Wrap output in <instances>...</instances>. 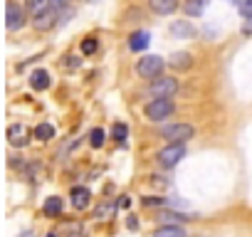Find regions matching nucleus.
Segmentation results:
<instances>
[{
  "instance_id": "f3484780",
  "label": "nucleus",
  "mask_w": 252,
  "mask_h": 237,
  "mask_svg": "<svg viewBox=\"0 0 252 237\" xmlns=\"http://www.w3.org/2000/svg\"><path fill=\"white\" fill-rule=\"evenodd\" d=\"M154 237H186V230L178 225H163L154 232Z\"/></svg>"
},
{
  "instance_id": "2f4dec72",
  "label": "nucleus",
  "mask_w": 252,
  "mask_h": 237,
  "mask_svg": "<svg viewBox=\"0 0 252 237\" xmlns=\"http://www.w3.org/2000/svg\"><path fill=\"white\" fill-rule=\"evenodd\" d=\"M50 237H57V235H50Z\"/></svg>"
},
{
  "instance_id": "b1692460",
  "label": "nucleus",
  "mask_w": 252,
  "mask_h": 237,
  "mask_svg": "<svg viewBox=\"0 0 252 237\" xmlns=\"http://www.w3.org/2000/svg\"><path fill=\"white\" fill-rule=\"evenodd\" d=\"M111 212H114V205H101V207H96V217H99V220H106Z\"/></svg>"
},
{
  "instance_id": "423d86ee",
  "label": "nucleus",
  "mask_w": 252,
  "mask_h": 237,
  "mask_svg": "<svg viewBox=\"0 0 252 237\" xmlns=\"http://www.w3.org/2000/svg\"><path fill=\"white\" fill-rule=\"evenodd\" d=\"M25 8H20L15 0H8V5H5V28L10 30V32H15V30H20L23 25H25Z\"/></svg>"
},
{
  "instance_id": "a878e982",
  "label": "nucleus",
  "mask_w": 252,
  "mask_h": 237,
  "mask_svg": "<svg viewBox=\"0 0 252 237\" xmlns=\"http://www.w3.org/2000/svg\"><path fill=\"white\" fill-rule=\"evenodd\" d=\"M163 217H166V220H178V222H186V220H190L188 215H181V212H178V215H176V212H166Z\"/></svg>"
},
{
  "instance_id": "ddd939ff",
  "label": "nucleus",
  "mask_w": 252,
  "mask_h": 237,
  "mask_svg": "<svg viewBox=\"0 0 252 237\" xmlns=\"http://www.w3.org/2000/svg\"><path fill=\"white\" fill-rule=\"evenodd\" d=\"M149 42H151L149 32H134V35L129 37V47H131L134 52H144V50L149 47Z\"/></svg>"
},
{
  "instance_id": "4be33fe9",
  "label": "nucleus",
  "mask_w": 252,
  "mask_h": 237,
  "mask_svg": "<svg viewBox=\"0 0 252 237\" xmlns=\"http://www.w3.org/2000/svg\"><path fill=\"white\" fill-rule=\"evenodd\" d=\"M114 139L116 141H126V136H129V126H126V124H114Z\"/></svg>"
},
{
  "instance_id": "f8f14e48",
  "label": "nucleus",
  "mask_w": 252,
  "mask_h": 237,
  "mask_svg": "<svg viewBox=\"0 0 252 237\" xmlns=\"http://www.w3.org/2000/svg\"><path fill=\"white\" fill-rule=\"evenodd\" d=\"M50 8H52V0H25V10H28L32 18L42 15V13L50 10Z\"/></svg>"
},
{
  "instance_id": "aec40b11",
  "label": "nucleus",
  "mask_w": 252,
  "mask_h": 237,
  "mask_svg": "<svg viewBox=\"0 0 252 237\" xmlns=\"http://www.w3.org/2000/svg\"><path fill=\"white\" fill-rule=\"evenodd\" d=\"M99 50V40H94V37H87L84 42H82V55H94Z\"/></svg>"
},
{
  "instance_id": "7ed1b4c3",
  "label": "nucleus",
  "mask_w": 252,
  "mask_h": 237,
  "mask_svg": "<svg viewBox=\"0 0 252 237\" xmlns=\"http://www.w3.org/2000/svg\"><path fill=\"white\" fill-rule=\"evenodd\" d=\"M149 91L154 94V99H171L178 91V79H173V77H158V79L151 82Z\"/></svg>"
},
{
  "instance_id": "dca6fc26",
  "label": "nucleus",
  "mask_w": 252,
  "mask_h": 237,
  "mask_svg": "<svg viewBox=\"0 0 252 237\" xmlns=\"http://www.w3.org/2000/svg\"><path fill=\"white\" fill-rule=\"evenodd\" d=\"M183 8H186V13L190 18H200L205 13V8H208V0H186Z\"/></svg>"
},
{
  "instance_id": "1a4fd4ad",
  "label": "nucleus",
  "mask_w": 252,
  "mask_h": 237,
  "mask_svg": "<svg viewBox=\"0 0 252 237\" xmlns=\"http://www.w3.org/2000/svg\"><path fill=\"white\" fill-rule=\"evenodd\" d=\"M168 67H173V69H178V72L190 69V67H193V57H190V52H173V55L168 57Z\"/></svg>"
},
{
  "instance_id": "6ab92c4d",
  "label": "nucleus",
  "mask_w": 252,
  "mask_h": 237,
  "mask_svg": "<svg viewBox=\"0 0 252 237\" xmlns=\"http://www.w3.org/2000/svg\"><path fill=\"white\" fill-rule=\"evenodd\" d=\"M171 32L178 35V37H190V35H193V28H190L188 23H173V25H171Z\"/></svg>"
},
{
  "instance_id": "2eb2a0df",
  "label": "nucleus",
  "mask_w": 252,
  "mask_h": 237,
  "mask_svg": "<svg viewBox=\"0 0 252 237\" xmlns=\"http://www.w3.org/2000/svg\"><path fill=\"white\" fill-rule=\"evenodd\" d=\"M89 198H92V195H89L87 188H74V190H72V205H74L77 210H84V207L89 205Z\"/></svg>"
},
{
  "instance_id": "6e6552de",
  "label": "nucleus",
  "mask_w": 252,
  "mask_h": 237,
  "mask_svg": "<svg viewBox=\"0 0 252 237\" xmlns=\"http://www.w3.org/2000/svg\"><path fill=\"white\" fill-rule=\"evenodd\" d=\"M8 141L10 146H25L30 141V131L25 124H10L8 126Z\"/></svg>"
},
{
  "instance_id": "a211bd4d",
  "label": "nucleus",
  "mask_w": 252,
  "mask_h": 237,
  "mask_svg": "<svg viewBox=\"0 0 252 237\" xmlns=\"http://www.w3.org/2000/svg\"><path fill=\"white\" fill-rule=\"evenodd\" d=\"M35 139H40V141L55 139V126H52V124H40V126L35 129Z\"/></svg>"
},
{
  "instance_id": "cd10ccee",
  "label": "nucleus",
  "mask_w": 252,
  "mask_h": 237,
  "mask_svg": "<svg viewBox=\"0 0 252 237\" xmlns=\"http://www.w3.org/2000/svg\"><path fill=\"white\" fill-rule=\"evenodd\" d=\"M116 205H119V207H129V205H131V200H129V195H121V200H119Z\"/></svg>"
},
{
  "instance_id": "c85d7f7f",
  "label": "nucleus",
  "mask_w": 252,
  "mask_h": 237,
  "mask_svg": "<svg viewBox=\"0 0 252 237\" xmlns=\"http://www.w3.org/2000/svg\"><path fill=\"white\" fill-rule=\"evenodd\" d=\"M69 0H52V8H64Z\"/></svg>"
},
{
  "instance_id": "39448f33",
  "label": "nucleus",
  "mask_w": 252,
  "mask_h": 237,
  "mask_svg": "<svg viewBox=\"0 0 252 237\" xmlns=\"http://www.w3.org/2000/svg\"><path fill=\"white\" fill-rule=\"evenodd\" d=\"M193 134H195V129L190 124H171L161 131V136L168 139L171 144H186L188 139H193Z\"/></svg>"
},
{
  "instance_id": "0eeeda50",
  "label": "nucleus",
  "mask_w": 252,
  "mask_h": 237,
  "mask_svg": "<svg viewBox=\"0 0 252 237\" xmlns=\"http://www.w3.org/2000/svg\"><path fill=\"white\" fill-rule=\"evenodd\" d=\"M57 23H60V8H50V10H45L42 15H37V18L32 20L35 30H40V32H47V30H52Z\"/></svg>"
},
{
  "instance_id": "4468645a",
  "label": "nucleus",
  "mask_w": 252,
  "mask_h": 237,
  "mask_svg": "<svg viewBox=\"0 0 252 237\" xmlns=\"http://www.w3.org/2000/svg\"><path fill=\"white\" fill-rule=\"evenodd\" d=\"M62 207H64V203H62V198H57V195H50V198L45 200V205H42L45 215H50V217H57V215L62 212Z\"/></svg>"
},
{
  "instance_id": "393cba45",
  "label": "nucleus",
  "mask_w": 252,
  "mask_h": 237,
  "mask_svg": "<svg viewBox=\"0 0 252 237\" xmlns=\"http://www.w3.org/2000/svg\"><path fill=\"white\" fill-rule=\"evenodd\" d=\"M166 200L163 198H156V195H149V198H144V205H163Z\"/></svg>"
},
{
  "instance_id": "9b49d317",
  "label": "nucleus",
  "mask_w": 252,
  "mask_h": 237,
  "mask_svg": "<svg viewBox=\"0 0 252 237\" xmlns=\"http://www.w3.org/2000/svg\"><path fill=\"white\" fill-rule=\"evenodd\" d=\"M30 87H32L35 91H45V89L50 87V74H47L45 69H35V72L30 74Z\"/></svg>"
},
{
  "instance_id": "bb28decb",
  "label": "nucleus",
  "mask_w": 252,
  "mask_h": 237,
  "mask_svg": "<svg viewBox=\"0 0 252 237\" xmlns=\"http://www.w3.org/2000/svg\"><path fill=\"white\" fill-rule=\"evenodd\" d=\"M242 32H245V35H252V15L242 23Z\"/></svg>"
},
{
  "instance_id": "5701e85b",
  "label": "nucleus",
  "mask_w": 252,
  "mask_h": 237,
  "mask_svg": "<svg viewBox=\"0 0 252 237\" xmlns=\"http://www.w3.org/2000/svg\"><path fill=\"white\" fill-rule=\"evenodd\" d=\"M237 10H240L245 18H250V15H252V0H240V3H237Z\"/></svg>"
},
{
  "instance_id": "9d476101",
  "label": "nucleus",
  "mask_w": 252,
  "mask_h": 237,
  "mask_svg": "<svg viewBox=\"0 0 252 237\" xmlns=\"http://www.w3.org/2000/svg\"><path fill=\"white\" fill-rule=\"evenodd\" d=\"M149 5L154 13L158 15H171L176 8H178V0H149Z\"/></svg>"
},
{
  "instance_id": "20e7f679",
  "label": "nucleus",
  "mask_w": 252,
  "mask_h": 237,
  "mask_svg": "<svg viewBox=\"0 0 252 237\" xmlns=\"http://www.w3.org/2000/svg\"><path fill=\"white\" fill-rule=\"evenodd\" d=\"M183 156H186V146L183 144H168L166 148L158 151V163L163 168H173V166H178L183 161Z\"/></svg>"
},
{
  "instance_id": "f257e3e1",
  "label": "nucleus",
  "mask_w": 252,
  "mask_h": 237,
  "mask_svg": "<svg viewBox=\"0 0 252 237\" xmlns=\"http://www.w3.org/2000/svg\"><path fill=\"white\" fill-rule=\"evenodd\" d=\"M173 111H176V104L171 99H154L144 109V114L151 118V121H163V118H168Z\"/></svg>"
},
{
  "instance_id": "c756f323",
  "label": "nucleus",
  "mask_w": 252,
  "mask_h": 237,
  "mask_svg": "<svg viewBox=\"0 0 252 237\" xmlns=\"http://www.w3.org/2000/svg\"><path fill=\"white\" fill-rule=\"evenodd\" d=\"M67 59H69V62H67V67H77V64H79V62H77V57H67Z\"/></svg>"
},
{
  "instance_id": "f03ea898",
  "label": "nucleus",
  "mask_w": 252,
  "mask_h": 237,
  "mask_svg": "<svg viewBox=\"0 0 252 237\" xmlns=\"http://www.w3.org/2000/svg\"><path fill=\"white\" fill-rule=\"evenodd\" d=\"M166 64L168 62H163V57H158V55H149V57H144V59H139V74L141 77H146V79H158L161 77V72L166 69Z\"/></svg>"
},
{
  "instance_id": "412c9836",
  "label": "nucleus",
  "mask_w": 252,
  "mask_h": 237,
  "mask_svg": "<svg viewBox=\"0 0 252 237\" xmlns=\"http://www.w3.org/2000/svg\"><path fill=\"white\" fill-rule=\"evenodd\" d=\"M89 144H92L94 148L104 146V131H101V129H92V134H89Z\"/></svg>"
},
{
  "instance_id": "7c9ffc66",
  "label": "nucleus",
  "mask_w": 252,
  "mask_h": 237,
  "mask_svg": "<svg viewBox=\"0 0 252 237\" xmlns=\"http://www.w3.org/2000/svg\"><path fill=\"white\" fill-rule=\"evenodd\" d=\"M20 237H35V235H32V232H30V230H28V232H23V235H20Z\"/></svg>"
}]
</instances>
